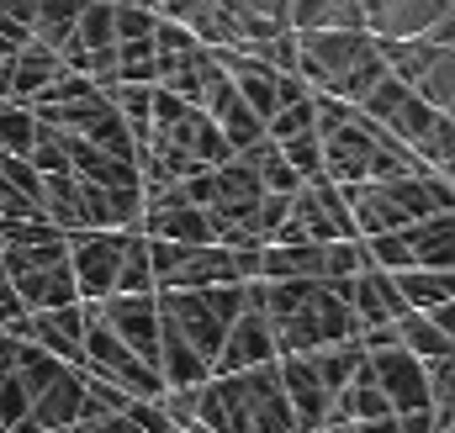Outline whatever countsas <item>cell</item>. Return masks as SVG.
Here are the masks:
<instances>
[{"label": "cell", "instance_id": "cell-1", "mask_svg": "<svg viewBox=\"0 0 455 433\" xmlns=\"http://www.w3.org/2000/svg\"><path fill=\"white\" fill-rule=\"evenodd\" d=\"M259 307L270 318L281 354H313L344 338H360V323L329 280H259Z\"/></svg>", "mask_w": 455, "mask_h": 433}, {"label": "cell", "instance_id": "cell-2", "mask_svg": "<svg viewBox=\"0 0 455 433\" xmlns=\"http://www.w3.org/2000/svg\"><path fill=\"white\" fill-rule=\"evenodd\" d=\"M196 423L212 433H297L291 402L281 391V365H254L238 375H212L196 386Z\"/></svg>", "mask_w": 455, "mask_h": 433}, {"label": "cell", "instance_id": "cell-3", "mask_svg": "<svg viewBox=\"0 0 455 433\" xmlns=\"http://www.w3.org/2000/svg\"><path fill=\"white\" fill-rule=\"evenodd\" d=\"M297 75L313 91L360 106V96L376 80H387V64H381V43L371 32L323 27V32H297Z\"/></svg>", "mask_w": 455, "mask_h": 433}, {"label": "cell", "instance_id": "cell-4", "mask_svg": "<svg viewBox=\"0 0 455 433\" xmlns=\"http://www.w3.org/2000/svg\"><path fill=\"white\" fill-rule=\"evenodd\" d=\"M249 307V286H207V291H159V318L175 327L207 365L218 359L233 318Z\"/></svg>", "mask_w": 455, "mask_h": 433}, {"label": "cell", "instance_id": "cell-5", "mask_svg": "<svg viewBox=\"0 0 455 433\" xmlns=\"http://www.w3.org/2000/svg\"><path fill=\"white\" fill-rule=\"evenodd\" d=\"M85 307H91V302H85ZM80 370L112 381L116 391H127L132 402H159V397H164V375H159L148 359H138L112 327L96 318V307H91V327H85V365H80Z\"/></svg>", "mask_w": 455, "mask_h": 433}, {"label": "cell", "instance_id": "cell-6", "mask_svg": "<svg viewBox=\"0 0 455 433\" xmlns=\"http://www.w3.org/2000/svg\"><path fill=\"white\" fill-rule=\"evenodd\" d=\"M127 232H112V227L69 232V275H75L80 302H107V296H116V270H122Z\"/></svg>", "mask_w": 455, "mask_h": 433}, {"label": "cell", "instance_id": "cell-7", "mask_svg": "<svg viewBox=\"0 0 455 433\" xmlns=\"http://www.w3.org/2000/svg\"><path fill=\"white\" fill-rule=\"evenodd\" d=\"M281 349H275V333H270V318L259 307V280H249V307L233 318L223 349L212 359V375H238V370H254V365H275Z\"/></svg>", "mask_w": 455, "mask_h": 433}, {"label": "cell", "instance_id": "cell-8", "mask_svg": "<svg viewBox=\"0 0 455 433\" xmlns=\"http://www.w3.org/2000/svg\"><path fill=\"white\" fill-rule=\"evenodd\" d=\"M365 370H371V381L381 386L392 418H397V413H424V407H429V375H424V359H413L403 343H397V349H376V354H365ZM429 413H435V407H429Z\"/></svg>", "mask_w": 455, "mask_h": 433}, {"label": "cell", "instance_id": "cell-9", "mask_svg": "<svg viewBox=\"0 0 455 433\" xmlns=\"http://www.w3.org/2000/svg\"><path fill=\"white\" fill-rule=\"evenodd\" d=\"M376 138H381V127L365 122L360 111H355V122L334 127L323 138V180H334V185H365L371 164H376Z\"/></svg>", "mask_w": 455, "mask_h": 433}, {"label": "cell", "instance_id": "cell-10", "mask_svg": "<svg viewBox=\"0 0 455 433\" xmlns=\"http://www.w3.org/2000/svg\"><path fill=\"white\" fill-rule=\"evenodd\" d=\"M91 307L138 359H148L159 370V291L154 296H107V302H91Z\"/></svg>", "mask_w": 455, "mask_h": 433}, {"label": "cell", "instance_id": "cell-11", "mask_svg": "<svg viewBox=\"0 0 455 433\" xmlns=\"http://www.w3.org/2000/svg\"><path fill=\"white\" fill-rule=\"evenodd\" d=\"M275 365H281V391H286V402H291L297 433L329 429V418H334V391L318 381L313 359H307V354H281Z\"/></svg>", "mask_w": 455, "mask_h": 433}, {"label": "cell", "instance_id": "cell-12", "mask_svg": "<svg viewBox=\"0 0 455 433\" xmlns=\"http://www.w3.org/2000/svg\"><path fill=\"white\" fill-rule=\"evenodd\" d=\"M80 413H85V370L64 365V375H59L48 391L32 397L21 433H69L80 423Z\"/></svg>", "mask_w": 455, "mask_h": 433}, {"label": "cell", "instance_id": "cell-13", "mask_svg": "<svg viewBox=\"0 0 455 433\" xmlns=\"http://www.w3.org/2000/svg\"><path fill=\"white\" fill-rule=\"evenodd\" d=\"M11 291H16L21 312H59V307H75L80 302L75 275H69V259L64 264H48V270H32V275H11Z\"/></svg>", "mask_w": 455, "mask_h": 433}, {"label": "cell", "instance_id": "cell-14", "mask_svg": "<svg viewBox=\"0 0 455 433\" xmlns=\"http://www.w3.org/2000/svg\"><path fill=\"white\" fill-rule=\"evenodd\" d=\"M403 238H408L413 270H455V212L408 222V227H403Z\"/></svg>", "mask_w": 455, "mask_h": 433}, {"label": "cell", "instance_id": "cell-15", "mask_svg": "<svg viewBox=\"0 0 455 433\" xmlns=\"http://www.w3.org/2000/svg\"><path fill=\"white\" fill-rule=\"evenodd\" d=\"M5 69H11V101H27V106H32V101L59 80V69H64V64H59V53H53L48 43H37V37H32V43H27Z\"/></svg>", "mask_w": 455, "mask_h": 433}, {"label": "cell", "instance_id": "cell-16", "mask_svg": "<svg viewBox=\"0 0 455 433\" xmlns=\"http://www.w3.org/2000/svg\"><path fill=\"white\" fill-rule=\"evenodd\" d=\"M259 280H323V243H265Z\"/></svg>", "mask_w": 455, "mask_h": 433}, {"label": "cell", "instance_id": "cell-17", "mask_svg": "<svg viewBox=\"0 0 455 433\" xmlns=\"http://www.w3.org/2000/svg\"><path fill=\"white\" fill-rule=\"evenodd\" d=\"M43 216H48L59 232H91L80 180H75L69 169H64V175H43Z\"/></svg>", "mask_w": 455, "mask_h": 433}, {"label": "cell", "instance_id": "cell-18", "mask_svg": "<svg viewBox=\"0 0 455 433\" xmlns=\"http://www.w3.org/2000/svg\"><path fill=\"white\" fill-rule=\"evenodd\" d=\"M323 27L365 32L360 0H291V32H323Z\"/></svg>", "mask_w": 455, "mask_h": 433}, {"label": "cell", "instance_id": "cell-19", "mask_svg": "<svg viewBox=\"0 0 455 433\" xmlns=\"http://www.w3.org/2000/svg\"><path fill=\"white\" fill-rule=\"evenodd\" d=\"M376 418H392V407H387L381 386L371 381V370L360 365V375L334 397V418H329V423H376Z\"/></svg>", "mask_w": 455, "mask_h": 433}, {"label": "cell", "instance_id": "cell-20", "mask_svg": "<svg viewBox=\"0 0 455 433\" xmlns=\"http://www.w3.org/2000/svg\"><path fill=\"white\" fill-rule=\"evenodd\" d=\"M392 280H397L408 312H435L455 296V270H397Z\"/></svg>", "mask_w": 455, "mask_h": 433}, {"label": "cell", "instance_id": "cell-21", "mask_svg": "<svg viewBox=\"0 0 455 433\" xmlns=\"http://www.w3.org/2000/svg\"><path fill=\"white\" fill-rule=\"evenodd\" d=\"M397 343H403L413 359H424V365H435V359L455 354V343L435 327L429 312H403V318H397Z\"/></svg>", "mask_w": 455, "mask_h": 433}, {"label": "cell", "instance_id": "cell-22", "mask_svg": "<svg viewBox=\"0 0 455 433\" xmlns=\"http://www.w3.org/2000/svg\"><path fill=\"white\" fill-rule=\"evenodd\" d=\"M307 359H313L318 381H323V386L339 397L344 386L360 375V365H365V349H360V338H344V343H329V349H313Z\"/></svg>", "mask_w": 455, "mask_h": 433}, {"label": "cell", "instance_id": "cell-23", "mask_svg": "<svg viewBox=\"0 0 455 433\" xmlns=\"http://www.w3.org/2000/svg\"><path fill=\"white\" fill-rule=\"evenodd\" d=\"M154 259H148V232H127L122 248V270H116V296H154Z\"/></svg>", "mask_w": 455, "mask_h": 433}, {"label": "cell", "instance_id": "cell-24", "mask_svg": "<svg viewBox=\"0 0 455 433\" xmlns=\"http://www.w3.org/2000/svg\"><path fill=\"white\" fill-rule=\"evenodd\" d=\"M80 11H85V0H37V16H32V37L37 43H48L53 53L75 37V27H80Z\"/></svg>", "mask_w": 455, "mask_h": 433}, {"label": "cell", "instance_id": "cell-25", "mask_svg": "<svg viewBox=\"0 0 455 433\" xmlns=\"http://www.w3.org/2000/svg\"><path fill=\"white\" fill-rule=\"evenodd\" d=\"M37 138V111L27 101H0V159H27Z\"/></svg>", "mask_w": 455, "mask_h": 433}, {"label": "cell", "instance_id": "cell-26", "mask_svg": "<svg viewBox=\"0 0 455 433\" xmlns=\"http://www.w3.org/2000/svg\"><path fill=\"white\" fill-rule=\"evenodd\" d=\"M154 80H159L154 37H143V43H116V85H154Z\"/></svg>", "mask_w": 455, "mask_h": 433}, {"label": "cell", "instance_id": "cell-27", "mask_svg": "<svg viewBox=\"0 0 455 433\" xmlns=\"http://www.w3.org/2000/svg\"><path fill=\"white\" fill-rule=\"evenodd\" d=\"M27 164H32L37 175H64V169H69V132H59V127L37 122V138H32Z\"/></svg>", "mask_w": 455, "mask_h": 433}, {"label": "cell", "instance_id": "cell-28", "mask_svg": "<svg viewBox=\"0 0 455 433\" xmlns=\"http://www.w3.org/2000/svg\"><path fill=\"white\" fill-rule=\"evenodd\" d=\"M281 148V159L297 169V180L302 185H313V180H323V138L318 132H302V138H286V143H275Z\"/></svg>", "mask_w": 455, "mask_h": 433}, {"label": "cell", "instance_id": "cell-29", "mask_svg": "<svg viewBox=\"0 0 455 433\" xmlns=\"http://www.w3.org/2000/svg\"><path fill=\"white\" fill-rule=\"evenodd\" d=\"M302 132H318V106H313V96L286 101V106L265 122V138H270V143H286V138H302Z\"/></svg>", "mask_w": 455, "mask_h": 433}, {"label": "cell", "instance_id": "cell-30", "mask_svg": "<svg viewBox=\"0 0 455 433\" xmlns=\"http://www.w3.org/2000/svg\"><path fill=\"white\" fill-rule=\"evenodd\" d=\"M154 11L148 5H112V27H116V43H143L154 37Z\"/></svg>", "mask_w": 455, "mask_h": 433}, {"label": "cell", "instance_id": "cell-31", "mask_svg": "<svg viewBox=\"0 0 455 433\" xmlns=\"http://www.w3.org/2000/svg\"><path fill=\"white\" fill-rule=\"evenodd\" d=\"M127 418H132L143 433H180L175 423H170V413H164L159 402H127Z\"/></svg>", "mask_w": 455, "mask_h": 433}, {"label": "cell", "instance_id": "cell-32", "mask_svg": "<svg viewBox=\"0 0 455 433\" xmlns=\"http://www.w3.org/2000/svg\"><path fill=\"white\" fill-rule=\"evenodd\" d=\"M196 5H202V0H148V11H154V16H164V21H186Z\"/></svg>", "mask_w": 455, "mask_h": 433}, {"label": "cell", "instance_id": "cell-33", "mask_svg": "<svg viewBox=\"0 0 455 433\" xmlns=\"http://www.w3.org/2000/svg\"><path fill=\"white\" fill-rule=\"evenodd\" d=\"M424 43H435V48H455V5L424 32Z\"/></svg>", "mask_w": 455, "mask_h": 433}, {"label": "cell", "instance_id": "cell-34", "mask_svg": "<svg viewBox=\"0 0 455 433\" xmlns=\"http://www.w3.org/2000/svg\"><path fill=\"white\" fill-rule=\"evenodd\" d=\"M11 318H21V302H16V291H11V280L0 275V327L11 323Z\"/></svg>", "mask_w": 455, "mask_h": 433}, {"label": "cell", "instance_id": "cell-35", "mask_svg": "<svg viewBox=\"0 0 455 433\" xmlns=\"http://www.w3.org/2000/svg\"><path fill=\"white\" fill-rule=\"evenodd\" d=\"M429 318H435V327H440V333H445V338H451V343H455V296H451V302H445V307H435Z\"/></svg>", "mask_w": 455, "mask_h": 433}, {"label": "cell", "instance_id": "cell-36", "mask_svg": "<svg viewBox=\"0 0 455 433\" xmlns=\"http://www.w3.org/2000/svg\"><path fill=\"white\" fill-rule=\"evenodd\" d=\"M11 354H16V338H11V333L0 327V365H11Z\"/></svg>", "mask_w": 455, "mask_h": 433}, {"label": "cell", "instance_id": "cell-37", "mask_svg": "<svg viewBox=\"0 0 455 433\" xmlns=\"http://www.w3.org/2000/svg\"><path fill=\"white\" fill-rule=\"evenodd\" d=\"M445 433H455V423H451V429H445Z\"/></svg>", "mask_w": 455, "mask_h": 433}]
</instances>
